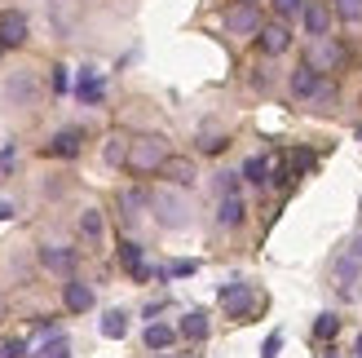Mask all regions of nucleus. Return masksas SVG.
Returning <instances> with one entry per match:
<instances>
[{
	"label": "nucleus",
	"instance_id": "obj_1",
	"mask_svg": "<svg viewBox=\"0 0 362 358\" xmlns=\"http://www.w3.org/2000/svg\"><path fill=\"white\" fill-rule=\"evenodd\" d=\"M221 306L230 318H239V323H252L261 310H265V296L252 288V283H226L221 288Z\"/></svg>",
	"mask_w": 362,
	"mask_h": 358
},
{
	"label": "nucleus",
	"instance_id": "obj_2",
	"mask_svg": "<svg viewBox=\"0 0 362 358\" xmlns=\"http://www.w3.org/2000/svg\"><path fill=\"white\" fill-rule=\"evenodd\" d=\"M164 159H168V146H164V137H133V146H129V164L124 168H133V173H159L164 168Z\"/></svg>",
	"mask_w": 362,
	"mask_h": 358
},
{
	"label": "nucleus",
	"instance_id": "obj_3",
	"mask_svg": "<svg viewBox=\"0 0 362 358\" xmlns=\"http://www.w3.org/2000/svg\"><path fill=\"white\" fill-rule=\"evenodd\" d=\"M358 275H362V235H358L345 253H340V261H336V292H340V296H354Z\"/></svg>",
	"mask_w": 362,
	"mask_h": 358
},
{
	"label": "nucleus",
	"instance_id": "obj_4",
	"mask_svg": "<svg viewBox=\"0 0 362 358\" xmlns=\"http://www.w3.org/2000/svg\"><path fill=\"white\" fill-rule=\"evenodd\" d=\"M151 208H155V217L164 221L168 230H181V226L190 221V217H186V212H190V204L181 200V195H173V190H159V195H151Z\"/></svg>",
	"mask_w": 362,
	"mask_h": 358
},
{
	"label": "nucleus",
	"instance_id": "obj_5",
	"mask_svg": "<svg viewBox=\"0 0 362 358\" xmlns=\"http://www.w3.org/2000/svg\"><path fill=\"white\" fill-rule=\"evenodd\" d=\"M305 62H310L314 71H322V76H327V71H340V67H345V45L318 35V40L310 45V58H305Z\"/></svg>",
	"mask_w": 362,
	"mask_h": 358
},
{
	"label": "nucleus",
	"instance_id": "obj_6",
	"mask_svg": "<svg viewBox=\"0 0 362 358\" xmlns=\"http://www.w3.org/2000/svg\"><path fill=\"white\" fill-rule=\"evenodd\" d=\"M226 31L230 35H257L261 31V9L257 5H243V0H239V5H230L226 9Z\"/></svg>",
	"mask_w": 362,
	"mask_h": 358
},
{
	"label": "nucleus",
	"instance_id": "obj_7",
	"mask_svg": "<svg viewBox=\"0 0 362 358\" xmlns=\"http://www.w3.org/2000/svg\"><path fill=\"white\" fill-rule=\"evenodd\" d=\"M332 18H336V9L327 5V0H305V9H300V23H305V31L314 35H327V27H332Z\"/></svg>",
	"mask_w": 362,
	"mask_h": 358
},
{
	"label": "nucleus",
	"instance_id": "obj_8",
	"mask_svg": "<svg viewBox=\"0 0 362 358\" xmlns=\"http://www.w3.org/2000/svg\"><path fill=\"white\" fill-rule=\"evenodd\" d=\"M257 40H261V49L269 53V58H279V53H287V45H292V27L287 23H261Z\"/></svg>",
	"mask_w": 362,
	"mask_h": 358
},
{
	"label": "nucleus",
	"instance_id": "obj_9",
	"mask_svg": "<svg viewBox=\"0 0 362 358\" xmlns=\"http://www.w3.org/2000/svg\"><path fill=\"white\" fill-rule=\"evenodd\" d=\"M0 45H5V49H23L27 45V18L18 9L0 13Z\"/></svg>",
	"mask_w": 362,
	"mask_h": 358
},
{
	"label": "nucleus",
	"instance_id": "obj_10",
	"mask_svg": "<svg viewBox=\"0 0 362 358\" xmlns=\"http://www.w3.org/2000/svg\"><path fill=\"white\" fill-rule=\"evenodd\" d=\"M322 88V71H314L310 62H300L296 71H292V98H300V102H310L314 93Z\"/></svg>",
	"mask_w": 362,
	"mask_h": 358
},
{
	"label": "nucleus",
	"instance_id": "obj_11",
	"mask_svg": "<svg viewBox=\"0 0 362 358\" xmlns=\"http://www.w3.org/2000/svg\"><path fill=\"white\" fill-rule=\"evenodd\" d=\"M62 306H66L71 314L93 310V288H88V283H80V279H66V283H62Z\"/></svg>",
	"mask_w": 362,
	"mask_h": 358
},
{
	"label": "nucleus",
	"instance_id": "obj_12",
	"mask_svg": "<svg viewBox=\"0 0 362 358\" xmlns=\"http://www.w3.org/2000/svg\"><path fill=\"white\" fill-rule=\"evenodd\" d=\"M84 151V137L76 129H62V133H53V142L45 146V155H58V159H76Z\"/></svg>",
	"mask_w": 362,
	"mask_h": 358
},
{
	"label": "nucleus",
	"instance_id": "obj_13",
	"mask_svg": "<svg viewBox=\"0 0 362 358\" xmlns=\"http://www.w3.org/2000/svg\"><path fill=\"white\" fill-rule=\"evenodd\" d=\"M159 177H164V182H173V186H190L199 173H194V164H190V159L168 155V159H164V168H159Z\"/></svg>",
	"mask_w": 362,
	"mask_h": 358
},
{
	"label": "nucleus",
	"instance_id": "obj_14",
	"mask_svg": "<svg viewBox=\"0 0 362 358\" xmlns=\"http://www.w3.org/2000/svg\"><path fill=\"white\" fill-rule=\"evenodd\" d=\"M76 93H80V102H88V106H98L102 98H106V84H102V76L93 67L88 71H80V84H76Z\"/></svg>",
	"mask_w": 362,
	"mask_h": 358
},
{
	"label": "nucleus",
	"instance_id": "obj_15",
	"mask_svg": "<svg viewBox=\"0 0 362 358\" xmlns=\"http://www.w3.org/2000/svg\"><path fill=\"white\" fill-rule=\"evenodd\" d=\"M40 261L49 265V270H58V275H71V270H76V253H71V248H45Z\"/></svg>",
	"mask_w": 362,
	"mask_h": 358
},
{
	"label": "nucleus",
	"instance_id": "obj_16",
	"mask_svg": "<svg viewBox=\"0 0 362 358\" xmlns=\"http://www.w3.org/2000/svg\"><path fill=\"white\" fill-rule=\"evenodd\" d=\"M216 221H221V226H239L243 221V200H239V195H221V204H216Z\"/></svg>",
	"mask_w": 362,
	"mask_h": 358
},
{
	"label": "nucleus",
	"instance_id": "obj_17",
	"mask_svg": "<svg viewBox=\"0 0 362 358\" xmlns=\"http://www.w3.org/2000/svg\"><path fill=\"white\" fill-rule=\"evenodd\" d=\"M177 332L186 336V341H204V336H208V314H204V310H190L186 318H181Z\"/></svg>",
	"mask_w": 362,
	"mask_h": 358
},
{
	"label": "nucleus",
	"instance_id": "obj_18",
	"mask_svg": "<svg viewBox=\"0 0 362 358\" xmlns=\"http://www.w3.org/2000/svg\"><path fill=\"white\" fill-rule=\"evenodd\" d=\"M102 336H106V341H119V336H129V314H124V310L102 314Z\"/></svg>",
	"mask_w": 362,
	"mask_h": 358
},
{
	"label": "nucleus",
	"instance_id": "obj_19",
	"mask_svg": "<svg viewBox=\"0 0 362 358\" xmlns=\"http://www.w3.org/2000/svg\"><path fill=\"white\" fill-rule=\"evenodd\" d=\"M173 341H177V332H173L168 323H151V328H146V350H155V354H164V350H168Z\"/></svg>",
	"mask_w": 362,
	"mask_h": 358
},
{
	"label": "nucleus",
	"instance_id": "obj_20",
	"mask_svg": "<svg viewBox=\"0 0 362 358\" xmlns=\"http://www.w3.org/2000/svg\"><path fill=\"white\" fill-rule=\"evenodd\" d=\"M269 173H274V164H269L265 155H252L247 164H243V177H247V182H257V186H265V182H269Z\"/></svg>",
	"mask_w": 362,
	"mask_h": 358
},
{
	"label": "nucleus",
	"instance_id": "obj_21",
	"mask_svg": "<svg viewBox=\"0 0 362 358\" xmlns=\"http://www.w3.org/2000/svg\"><path fill=\"white\" fill-rule=\"evenodd\" d=\"M31 358H71V341L66 336H45L40 350H35Z\"/></svg>",
	"mask_w": 362,
	"mask_h": 358
},
{
	"label": "nucleus",
	"instance_id": "obj_22",
	"mask_svg": "<svg viewBox=\"0 0 362 358\" xmlns=\"http://www.w3.org/2000/svg\"><path fill=\"white\" fill-rule=\"evenodd\" d=\"M129 146H133V142H129V137H119V133H115V137H106V164H115V168H119V164H129Z\"/></svg>",
	"mask_w": 362,
	"mask_h": 358
},
{
	"label": "nucleus",
	"instance_id": "obj_23",
	"mask_svg": "<svg viewBox=\"0 0 362 358\" xmlns=\"http://www.w3.org/2000/svg\"><path fill=\"white\" fill-rule=\"evenodd\" d=\"M80 235L93 239V243L102 239V212H98V208H84V212H80Z\"/></svg>",
	"mask_w": 362,
	"mask_h": 358
},
{
	"label": "nucleus",
	"instance_id": "obj_24",
	"mask_svg": "<svg viewBox=\"0 0 362 358\" xmlns=\"http://www.w3.org/2000/svg\"><path fill=\"white\" fill-rule=\"evenodd\" d=\"M119 204H124V217H137V212L151 204V195H146V190H124Z\"/></svg>",
	"mask_w": 362,
	"mask_h": 358
},
{
	"label": "nucleus",
	"instance_id": "obj_25",
	"mask_svg": "<svg viewBox=\"0 0 362 358\" xmlns=\"http://www.w3.org/2000/svg\"><path fill=\"white\" fill-rule=\"evenodd\" d=\"M336 18L340 23H362V0H336Z\"/></svg>",
	"mask_w": 362,
	"mask_h": 358
},
{
	"label": "nucleus",
	"instance_id": "obj_26",
	"mask_svg": "<svg viewBox=\"0 0 362 358\" xmlns=\"http://www.w3.org/2000/svg\"><path fill=\"white\" fill-rule=\"evenodd\" d=\"M336 332H340V318H336V314H318V323H314V336H318V341H332Z\"/></svg>",
	"mask_w": 362,
	"mask_h": 358
},
{
	"label": "nucleus",
	"instance_id": "obj_27",
	"mask_svg": "<svg viewBox=\"0 0 362 358\" xmlns=\"http://www.w3.org/2000/svg\"><path fill=\"white\" fill-rule=\"evenodd\" d=\"M310 168H314V155L310 151H292V155H287V173H292V177L296 173H310Z\"/></svg>",
	"mask_w": 362,
	"mask_h": 358
},
{
	"label": "nucleus",
	"instance_id": "obj_28",
	"mask_svg": "<svg viewBox=\"0 0 362 358\" xmlns=\"http://www.w3.org/2000/svg\"><path fill=\"white\" fill-rule=\"evenodd\" d=\"M194 270H199L194 261H173L168 270H155V279H186V275H194Z\"/></svg>",
	"mask_w": 362,
	"mask_h": 358
},
{
	"label": "nucleus",
	"instance_id": "obj_29",
	"mask_svg": "<svg viewBox=\"0 0 362 358\" xmlns=\"http://www.w3.org/2000/svg\"><path fill=\"white\" fill-rule=\"evenodd\" d=\"M199 151H204V155L226 151V133H204V142H199Z\"/></svg>",
	"mask_w": 362,
	"mask_h": 358
},
{
	"label": "nucleus",
	"instance_id": "obj_30",
	"mask_svg": "<svg viewBox=\"0 0 362 358\" xmlns=\"http://www.w3.org/2000/svg\"><path fill=\"white\" fill-rule=\"evenodd\" d=\"M300 9H305V0H274L279 18H300Z\"/></svg>",
	"mask_w": 362,
	"mask_h": 358
},
{
	"label": "nucleus",
	"instance_id": "obj_31",
	"mask_svg": "<svg viewBox=\"0 0 362 358\" xmlns=\"http://www.w3.org/2000/svg\"><path fill=\"white\" fill-rule=\"evenodd\" d=\"M119 261L129 265V270H133V265H141V248L137 243H119Z\"/></svg>",
	"mask_w": 362,
	"mask_h": 358
},
{
	"label": "nucleus",
	"instance_id": "obj_32",
	"mask_svg": "<svg viewBox=\"0 0 362 358\" xmlns=\"http://www.w3.org/2000/svg\"><path fill=\"white\" fill-rule=\"evenodd\" d=\"M27 341H0V358H23Z\"/></svg>",
	"mask_w": 362,
	"mask_h": 358
},
{
	"label": "nucleus",
	"instance_id": "obj_33",
	"mask_svg": "<svg viewBox=\"0 0 362 358\" xmlns=\"http://www.w3.org/2000/svg\"><path fill=\"white\" fill-rule=\"evenodd\" d=\"M279 350H283V336H269V341L261 345V358H279Z\"/></svg>",
	"mask_w": 362,
	"mask_h": 358
},
{
	"label": "nucleus",
	"instance_id": "obj_34",
	"mask_svg": "<svg viewBox=\"0 0 362 358\" xmlns=\"http://www.w3.org/2000/svg\"><path fill=\"white\" fill-rule=\"evenodd\" d=\"M66 84H71V76H66V67H53V88H58V93H66Z\"/></svg>",
	"mask_w": 362,
	"mask_h": 358
},
{
	"label": "nucleus",
	"instance_id": "obj_35",
	"mask_svg": "<svg viewBox=\"0 0 362 358\" xmlns=\"http://www.w3.org/2000/svg\"><path fill=\"white\" fill-rule=\"evenodd\" d=\"M9 168H13V146L0 151V173H9Z\"/></svg>",
	"mask_w": 362,
	"mask_h": 358
},
{
	"label": "nucleus",
	"instance_id": "obj_36",
	"mask_svg": "<svg viewBox=\"0 0 362 358\" xmlns=\"http://www.w3.org/2000/svg\"><path fill=\"white\" fill-rule=\"evenodd\" d=\"M5 217H13V208H9V204H0V221H5Z\"/></svg>",
	"mask_w": 362,
	"mask_h": 358
},
{
	"label": "nucleus",
	"instance_id": "obj_37",
	"mask_svg": "<svg viewBox=\"0 0 362 358\" xmlns=\"http://www.w3.org/2000/svg\"><path fill=\"white\" fill-rule=\"evenodd\" d=\"M354 354H358V358H362V336H358V341H354Z\"/></svg>",
	"mask_w": 362,
	"mask_h": 358
},
{
	"label": "nucleus",
	"instance_id": "obj_38",
	"mask_svg": "<svg viewBox=\"0 0 362 358\" xmlns=\"http://www.w3.org/2000/svg\"><path fill=\"white\" fill-rule=\"evenodd\" d=\"M322 358H340V354H322Z\"/></svg>",
	"mask_w": 362,
	"mask_h": 358
},
{
	"label": "nucleus",
	"instance_id": "obj_39",
	"mask_svg": "<svg viewBox=\"0 0 362 358\" xmlns=\"http://www.w3.org/2000/svg\"><path fill=\"white\" fill-rule=\"evenodd\" d=\"M155 358H173V354H155Z\"/></svg>",
	"mask_w": 362,
	"mask_h": 358
},
{
	"label": "nucleus",
	"instance_id": "obj_40",
	"mask_svg": "<svg viewBox=\"0 0 362 358\" xmlns=\"http://www.w3.org/2000/svg\"><path fill=\"white\" fill-rule=\"evenodd\" d=\"M0 314H5V301H0Z\"/></svg>",
	"mask_w": 362,
	"mask_h": 358
},
{
	"label": "nucleus",
	"instance_id": "obj_41",
	"mask_svg": "<svg viewBox=\"0 0 362 358\" xmlns=\"http://www.w3.org/2000/svg\"><path fill=\"white\" fill-rule=\"evenodd\" d=\"M243 5H257V0H243Z\"/></svg>",
	"mask_w": 362,
	"mask_h": 358
},
{
	"label": "nucleus",
	"instance_id": "obj_42",
	"mask_svg": "<svg viewBox=\"0 0 362 358\" xmlns=\"http://www.w3.org/2000/svg\"><path fill=\"white\" fill-rule=\"evenodd\" d=\"M0 53H5V45H0Z\"/></svg>",
	"mask_w": 362,
	"mask_h": 358
},
{
	"label": "nucleus",
	"instance_id": "obj_43",
	"mask_svg": "<svg viewBox=\"0 0 362 358\" xmlns=\"http://www.w3.org/2000/svg\"><path fill=\"white\" fill-rule=\"evenodd\" d=\"M358 137H362V129H358Z\"/></svg>",
	"mask_w": 362,
	"mask_h": 358
}]
</instances>
